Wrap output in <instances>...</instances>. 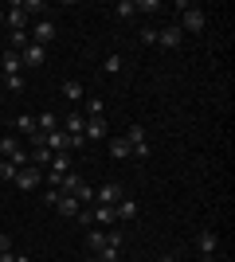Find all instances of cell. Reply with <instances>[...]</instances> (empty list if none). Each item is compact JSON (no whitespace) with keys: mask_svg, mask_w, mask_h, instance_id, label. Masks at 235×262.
Segmentation results:
<instances>
[{"mask_svg":"<svg viewBox=\"0 0 235 262\" xmlns=\"http://www.w3.org/2000/svg\"><path fill=\"white\" fill-rule=\"evenodd\" d=\"M39 176H44L39 168H28V164H24L20 172H16V180H12V184L24 188V192H32V188H39Z\"/></svg>","mask_w":235,"mask_h":262,"instance_id":"277c9868","label":"cell"},{"mask_svg":"<svg viewBox=\"0 0 235 262\" xmlns=\"http://www.w3.org/2000/svg\"><path fill=\"white\" fill-rule=\"evenodd\" d=\"M59 35V28H55V20H47V16H39V20L32 24V32H28V39L32 43H39V47H47L51 39Z\"/></svg>","mask_w":235,"mask_h":262,"instance_id":"7a4b0ae2","label":"cell"},{"mask_svg":"<svg viewBox=\"0 0 235 262\" xmlns=\"http://www.w3.org/2000/svg\"><path fill=\"white\" fill-rule=\"evenodd\" d=\"M102 71H106V75H118V71H122V55H110V59H106V67H102Z\"/></svg>","mask_w":235,"mask_h":262,"instance_id":"f1b7e54d","label":"cell"},{"mask_svg":"<svg viewBox=\"0 0 235 262\" xmlns=\"http://www.w3.org/2000/svg\"><path fill=\"white\" fill-rule=\"evenodd\" d=\"M161 8V0H141V4H137V12H157Z\"/></svg>","mask_w":235,"mask_h":262,"instance_id":"4dcf8cb0","label":"cell"},{"mask_svg":"<svg viewBox=\"0 0 235 262\" xmlns=\"http://www.w3.org/2000/svg\"><path fill=\"white\" fill-rule=\"evenodd\" d=\"M87 262H98V254H94V258H87Z\"/></svg>","mask_w":235,"mask_h":262,"instance_id":"74e56055","label":"cell"},{"mask_svg":"<svg viewBox=\"0 0 235 262\" xmlns=\"http://www.w3.org/2000/svg\"><path fill=\"white\" fill-rule=\"evenodd\" d=\"M141 43H157V28H141Z\"/></svg>","mask_w":235,"mask_h":262,"instance_id":"1f68e13d","label":"cell"},{"mask_svg":"<svg viewBox=\"0 0 235 262\" xmlns=\"http://www.w3.org/2000/svg\"><path fill=\"white\" fill-rule=\"evenodd\" d=\"M157 43L161 47H180L184 43V32H180L177 24H165V28H157Z\"/></svg>","mask_w":235,"mask_h":262,"instance_id":"3957f363","label":"cell"},{"mask_svg":"<svg viewBox=\"0 0 235 262\" xmlns=\"http://www.w3.org/2000/svg\"><path fill=\"white\" fill-rule=\"evenodd\" d=\"M177 8H180V24H177V28H180V32H196V35H200L204 24H208V20H204V12L196 8V4H184V0H180Z\"/></svg>","mask_w":235,"mask_h":262,"instance_id":"6da1fadb","label":"cell"},{"mask_svg":"<svg viewBox=\"0 0 235 262\" xmlns=\"http://www.w3.org/2000/svg\"><path fill=\"white\" fill-rule=\"evenodd\" d=\"M161 262H177V258H173V254H165V258H161Z\"/></svg>","mask_w":235,"mask_h":262,"instance_id":"e575fe53","label":"cell"},{"mask_svg":"<svg viewBox=\"0 0 235 262\" xmlns=\"http://www.w3.org/2000/svg\"><path fill=\"white\" fill-rule=\"evenodd\" d=\"M24 12H47L44 0H24Z\"/></svg>","mask_w":235,"mask_h":262,"instance_id":"f546056e","label":"cell"},{"mask_svg":"<svg viewBox=\"0 0 235 262\" xmlns=\"http://www.w3.org/2000/svg\"><path fill=\"white\" fill-rule=\"evenodd\" d=\"M118 200H122V184H102L98 192H94V204H106V208H114V204H118Z\"/></svg>","mask_w":235,"mask_h":262,"instance_id":"5b68a950","label":"cell"},{"mask_svg":"<svg viewBox=\"0 0 235 262\" xmlns=\"http://www.w3.org/2000/svg\"><path fill=\"white\" fill-rule=\"evenodd\" d=\"M44 204H47V208H55V204H59V192H55V188H51V192H44Z\"/></svg>","mask_w":235,"mask_h":262,"instance_id":"d6a6232c","label":"cell"},{"mask_svg":"<svg viewBox=\"0 0 235 262\" xmlns=\"http://www.w3.org/2000/svg\"><path fill=\"white\" fill-rule=\"evenodd\" d=\"M125 141H130V149H137V145H145V125H130V133H125Z\"/></svg>","mask_w":235,"mask_h":262,"instance_id":"603a6c76","label":"cell"},{"mask_svg":"<svg viewBox=\"0 0 235 262\" xmlns=\"http://www.w3.org/2000/svg\"><path fill=\"white\" fill-rule=\"evenodd\" d=\"M90 223L114 227V223H118V215H114V208H106V204H94V211H90Z\"/></svg>","mask_w":235,"mask_h":262,"instance_id":"8fae6325","label":"cell"},{"mask_svg":"<svg viewBox=\"0 0 235 262\" xmlns=\"http://www.w3.org/2000/svg\"><path fill=\"white\" fill-rule=\"evenodd\" d=\"M0 28H4V8H0Z\"/></svg>","mask_w":235,"mask_h":262,"instance_id":"8d00e7d4","label":"cell"},{"mask_svg":"<svg viewBox=\"0 0 235 262\" xmlns=\"http://www.w3.org/2000/svg\"><path fill=\"white\" fill-rule=\"evenodd\" d=\"M32 145H35V149L28 153V157H32V164H39V168H44V164H51V157H55V153H51L44 141H32Z\"/></svg>","mask_w":235,"mask_h":262,"instance_id":"2e32d148","label":"cell"},{"mask_svg":"<svg viewBox=\"0 0 235 262\" xmlns=\"http://www.w3.org/2000/svg\"><path fill=\"white\" fill-rule=\"evenodd\" d=\"M0 106H4V86H0Z\"/></svg>","mask_w":235,"mask_h":262,"instance_id":"d590c367","label":"cell"},{"mask_svg":"<svg viewBox=\"0 0 235 262\" xmlns=\"http://www.w3.org/2000/svg\"><path fill=\"white\" fill-rule=\"evenodd\" d=\"M78 188H82V176L78 172H63L55 180V192H63V196H78Z\"/></svg>","mask_w":235,"mask_h":262,"instance_id":"52a82bcc","label":"cell"},{"mask_svg":"<svg viewBox=\"0 0 235 262\" xmlns=\"http://www.w3.org/2000/svg\"><path fill=\"white\" fill-rule=\"evenodd\" d=\"M82 106H87V118H102V98H87Z\"/></svg>","mask_w":235,"mask_h":262,"instance_id":"484cf974","label":"cell"},{"mask_svg":"<svg viewBox=\"0 0 235 262\" xmlns=\"http://www.w3.org/2000/svg\"><path fill=\"white\" fill-rule=\"evenodd\" d=\"M44 59H47V47H39V43H28L20 51V63L24 67H44Z\"/></svg>","mask_w":235,"mask_h":262,"instance_id":"ba28073f","label":"cell"},{"mask_svg":"<svg viewBox=\"0 0 235 262\" xmlns=\"http://www.w3.org/2000/svg\"><path fill=\"white\" fill-rule=\"evenodd\" d=\"M114 215H118V223H122V219H134L137 215V200H118V204H114Z\"/></svg>","mask_w":235,"mask_h":262,"instance_id":"9a60e30c","label":"cell"},{"mask_svg":"<svg viewBox=\"0 0 235 262\" xmlns=\"http://www.w3.org/2000/svg\"><path fill=\"white\" fill-rule=\"evenodd\" d=\"M16 129H20L24 137H32V141H35V118H32V114H20V118H16Z\"/></svg>","mask_w":235,"mask_h":262,"instance_id":"ffe728a7","label":"cell"},{"mask_svg":"<svg viewBox=\"0 0 235 262\" xmlns=\"http://www.w3.org/2000/svg\"><path fill=\"white\" fill-rule=\"evenodd\" d=\"M55 211H59V215H67V219H75L78 211H82V204H78L75 196H63V192H59V204H55Z\"/></svg>","mask_w":235,"mask_h":262,"instance_id":"7c38bea8","label":"cell"},{"mask_svg":"<svg viewBox=\"0 0 235 262\" xmlns=\"http://www.w3.org/2000/svg\"><path fill=\"white\" fill-rule=\"evenodd\" d=\"M130 153H134V149H130L125 137H114V141H110V157H114V161H125Z\"/></svg>","mask_w":235,"mask_h":262,"instance_id":"ac0fdd59","label":"cell"},{"mask_svg":"<svg viewBox=\"0 0 235 262\" xmlns=\"http://www.w3.org/2000/svg\"><path fill=\"white\" fill-rule=\"evenodd\" d=\"M24 63H20V51H4V75H20Z\"/></svg>","mask_w":235,"mask_h":262,"instance_id":"d6986e66","label":"cell"},{"mask_svg":"<svg viewBox=\"0 0 235 262\" xmlns=\"http://www.w3.org/2000/svg\"><path fill=\"white\" fill-rule=\"evenodd\" d=\"M39 137H44V145L51 149V153H67V149H71V137H67L63 129H55V133H39Z\"/></svg>","mask_w":235,"mask_h":262,"instance_id":"9c48e42d","label":"cell"},{"mask_svg":"<svg viewBox=\"0 0 235 262\" xmlns=\"http://www.w3.org/2000/svg\"><path fill=\"white\" fill-rule=\"evenodd\" d=\"M0 254H12V239L8 235H0Z\"/></svg>","mask_w":235,"mask_h":262,"instance_id":"836d02e7","label":"cell"},{"mask_svg":"<svg viewBox=\"0 0 235 262\" xmlns=\"http://www.w3.org/2000/svg\"><path fill=\"white\" fill-rule=\"evenodd\" d=\"M55 129H59L55 114H39V118H35V133H55Z\"/></svg>","mask_w":235,"mask_h":262,"instance_id":"e0dca14e","label":"cell"},{"mask_svg":"<svg viewBox=\"0 0 235 262\" xmlns=\"http://www.w3.org/2000/svg\"><path fill=\"white\" fill-rule=\"evenodd\" d=\"M90 137H106V121H102V118H87V125H82V141H90Z\"/></svg>","mask_w":235,"mask_h":262,"instance_id":"5bb4252c","label":"cell"},{"mask_svg":"<svg viewBox=\"0 0 235 262\" xmlns=\"http://www.w3.org/2000/svg\"><path fill=\"white\" fill-rule=\"evenodd\" d=\"M134 12H137V4H134V0H118V4H114V16H118V20H130Z\"/></svg>","mask_w":235,"mask_h":262,"instance_id":"7402d4cb","label":"cell"},{"mask_svg":"<svg viewBox=\"0 0 235 262\" xmlns=\"http://www.w3.org/2000/svg\"><path fill=\"white\" fill-rule=\"evenodd\" d=\"M63 98H67L71 106L87 102V90H82V82H75V78H71V82H63Z\"/></svg>","mask_w":235,"mask_h":262,"instance_id":"4fadbf2b","label":"cell"},{"mask_svg":"<svg viewBox=\"0 0 235 262\" xmlns=\"http://www.w3.org/2000/svg\"><path fill=\"white\" fill-rule=\"evenodd\" d=\"M16 153H20V141H16V137H0V157H4V161H12Z\"/></svg>","mask_w":235,"mask_h":262,"instance_id":"44dd1931","label":"cell"},{"mask_svg":"<svg viewBox=\"0 0 235 262\" xmlns=\"http://www.w3.org/2000/svg\"><path fill=\"white\" fill-rule=\"evenodd\" d=\"M4 86L16 94V90H24V75H4Z\"/></svg>","mask_w":235,"mask_h":262,"instance_id":"83f0119b","label":"cell"},{"mask_svg":"<svg viewBox=\"0 0 235 262\" xmlns=\"http://www.w3.org/2000/svg\"><path fill=\"white\" fill-rule=\"evenodd\" d=\"M87 247H90L94 254H98L102 247H106V231H90V235H87Z\"/></svg>","mask_w":235,"mask_h":262,"instance_id":"d4e9b609","label":"cell"},{"mask_svg":"<svg viewBox=\"0 0 235 262\" xmlns=\"http://www.w3.org/2000/svg\"><path fill=\"white\" fill-rule=\"evenodd\" d=\"M4 24H12V32H24V24H28V12H24V0H20V4H12V8L4 12Z\"/></svg>","mask_w":235,"mask_h":262,"instance_id":"30bf717a","label":"cell"},{"mask_svg":"<svg viewBox=\"0 0 235 262\" xmlns=\"http://www.w3.org/2000/svg\"><path fill=\"white\" fill-rule=\"evenodd\" d=\"M16 172H20V164H12V161L0 164V180H16Z\"/></svg>","mask_w":235,"mask_h":262,"instance_id":"4316f807","label":"cell"},{"mask_svg":"<svg viewBox=\"0 0 235 262\" xmlns=\"http://www.w3.org/2000/svg\"><path fill=\"white\" fill-rule=\"evenodd\" d=\"M28 43H32V39H28V32H12V35H8V51H24Z\"/></svg>","mask_w":235,"mask_h":262,"instance_id":"cb8c5ba5","label":"cell"},{"mask_svg":"<svg viewBox=\"0 0 235 262\" xmlns=\"http://www.w3.org/2000/svg\"><path fill=\"white\" fill-rule=\"evenodd\" d=\"M196 247H200V254L208 262L216 258V251H220V239H216V231H200V235H196Z\"/></svg>","mask_w":235,"mask_h":262,"instance_id":"8992f818","label":"cell"}]
</instances>
